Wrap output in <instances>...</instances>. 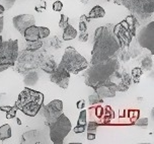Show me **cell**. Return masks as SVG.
Returning <instances> with one entry per match:
<instances>
[{"label":"cell","mask_w":154,"mask_h":144,"mask_svg":"<svg viewBox=\"0 0 154 144\" xmlns=\"http://www.w3.org/2000/svg\"><path fill=\"white\" fill-rule=\"evenodd\" d=\"M93 43L90 65L97 64L115 57L117 52L121 50L120 44L109 26H103L96 29Z\"/></svg>","instance_id":"obj_1"},{"label":"cell","mask_w":154,"mask_h":144,"mask_svg":"<svg viewBox=\"0 0 154 144\" xmlns=\"http://www.w3.org/2000/svg\"><path fill=\"white\" fill-rule=\"evenodd\" d=\"M120 69V63L116 57L109 58V60L90 65L87 67L85 74V84L96 89L101 85L112 81L111 78L115 76V73Z\"/></svg>","instance_id":"obj_2"},{"label":"cell","mask_w":154,"mask_h":144,"mask_svg":"<svg viewBox=\"0 0 154 144\" xmlns=\"http://www.w3.org/2000/svg\"><path fill=\"white\" fill-rule=\"evenodd\" d=\"M44 105V95L40 91L26 87L18 95L14 106L29 117H35Z\"/></svg>","instance_id":"obj_3"},{"label":"cell","mask_w":154,"mask_h":144,"mask_svg":"<svg viewBox=\"0 0 154 144\" xmlns=\"http://www.w3.org/2000/svg\"><path fill=\"white\" fill-rule=\"evenodd\" d=\"M138 26V19L134 15H129L114 27L112 33L117 38L121 49H126L130 46L132 39L136 36V30Z\"/></svg>","instance_id":"obj_4"},{"label":"cell","mask_w":154,"mask_h":144,"mask_svg":"<svg viewBox=\"0 0 154 144\" xmlns=\"http://www.w3.org/2000/svg\"><path fill=\"white\" fill-rule=\"evenodd\" d=\"M70 74H77L79 72L86 70L89 66L85 58L78 53L73 47H67L59 64Z\"/></svg>","instance_id":"obj_5"},{"label":"cell","mask_w":154,"mask_h":144,"mask_svg":"<svg viewBox=\"0 0 154 144\" xmlns=\"http://www.w3.org/2000/svg\"><path fill=\"white\" fill-rule=\"evenodd\" d=\"M115 2L128 8L137 19L144 20L154 12V0H116Z\"/></svg>","instance_id":"obj_6"},{"label":"cell","mask_w":154,"mask_h":144,"mask_svg":"<svg viewBox=\"0 0 154 144\" xmlns=\"http://www.w3.org/2000/svg\"><path fill=\"white\" fill-rule=\"evenodd\" d=\"M50 139L54 144H63L65 137L71 131V121L64 114L60 115L56 121L50 125Z\"/></svg>","instance_id":"obj_7"},{"label":"cell","mask_w":154,"mask_h":144,"mask_svg":"<svg viewBox=\"0 0 154 144\" xmlns=\"http://www.w3.org/2000/svg\"><path fill=\"white\" fill-rule=\"evenodd\" d=\"M18 58V41H2L0 44V64H7L10 67L14 66Z\"/></svg>","instance_id":"obj_8"},{"label":"cell","mask_w":154,"mask_h":144,"mask_svg":"<svg viewBox=\"0 0 154 144\" xmlns=\"http://www.w3.org/2000/svg\"><path fill=\"white\" fill-rule=\"evenodd\" d=\"M44 115L46 117V125H50L60 117V115L63 114V102L61 99H53L52 102H49L48 105L44 106Z\"/></svg>","instance_id":"obj_9"},{"label":"cell","mask_w":154,"mask_h":144,"mask_svg":"<svg viewBox=\"0 0 154 144\" xmlns=\"http://www.w3.org/2000/svg\"><path fill=\"white\" fill-rule=\"evenodd\" d=\"M138 43L143 48H146L153 54L154 51V21L152 20L140 30L138 35Z\"/></svg>","instance_id":"obj_10"},{"label":"cell","mask_w":154,"mask_h":144,"mask_svg":"<svg viewBox=\"0 0 154 144\" xmlns=\"http://www.w3.org/2000/svg\"><path fill=\"white\" fill-rule=\"evenodd\" d=\"M70 73L60 65H57L56 69L50 73V80L53 83L57 84L59 87L66 89L69 85L70 81Z\"/></svg>","instance_id":"obj_11"},{"label":"cell","mask_w":154,"mask_h":144,"mask_svg":"<svg viewBox=\"0 0 154 144\" xmlns=\"http://www.w3.org/2000/svg\"><path fill=\"white\" fill-rule=\"evenodd\" d=\"M12 23L15 30L23 35V32L27 27L35 23V19L32 14H19L12 18Z\"/></svg>","instance_id":"obj_12"},{"label":"cell","mask_w":154,"mask_h":144,"mask_svg":"<svg viewBox=\"0 0 154 144\" xmlns=\"http://www.w3.org/2000/svg\"><path fill=\"white\" fill-rule=\"evenodd\" d=\"M117 91V84L112 81H109L108 83L101 85L95 89V92L100 96L101 99L106 98H114Z\"/></svg>","instance_id":"obj_13"},{"label":"cell","mask_w":154,"mask_h":144,"mask_svg":"<svg viewBox=\"0 0 154 144\" xmlns=\"http://www.w3.org/2000/svg\"><path fill=\"white\" fill-rule=\"evenodd\" d=\"M119 79H120V83L117 84V90L125 92V91L128 90V88L131 84V81H132L131 75H129L128 72L123 71L122 73L120 74Z\"/></svg>","instance_id":"obj_14"},{"label":"cell","mask_w":154,"mask_h":144,"mask_svg":"<svg viewBox=\"0 0 154 144\" xmlns=\"http://www.w3.org/2000/svg\"><path fill=\"white\" fill-rule=\"evenodd\" d=\"M86 116H87V112L86 110H82L79 114L78 117V121H77V125L75 128L73 129V131L75 134H81V133L85 132V129H86Z\"/></svg>","instance_id":"obj_15"},{"label":"cell","mask_w":154,"mask_h":144,"mask_svg":"<svg viewBox=\"0 0 154 144\" xmlns=\"http://www.w3.org/2000/svg\"><path fill=\"white\" fill-rule=\"evenodd\" d=\"M23 37L26 39V42H32V41L40 40V36H38V27L34 26L29 27L23 32Z\"/></svg>","instance_id":"obj_16"},{"label":"cell","mask_w":154,"mask_h":144,"mask_svg":"<svg viewBox=\"0 0 154 144\" xmlns=\"http://www.w3.org/2000/svg\"><path fill=\"white\" fill-rule=\"evenodd\" d=\"M104 15H106V10H104L103 7L100 6V5H95V6H93L88 13V17L90 19L103 18Z\"/></svg>","instance_id":"obj_17"},{"label":"cell","mask_w":154,"mask_h":144,"mask_svg":"<svg viewBox=\"0 0 154 144\" xmlns=\"http://www.w3.org/2000/svg\"><path fill=\"white\" fill-rule=\"evenodd\" d=\"M57 67V63L56 61L54 59H52V58H49V59H45L43 61L42 65H41V68L43 69L44 71L47 72V73H52L55 69Z\"/></svg>","instance_id":"obj_18"},{"label":"cell","mask_w":154,"mask_h":144,"mask_svg":"<svg viewBox=\"0 0 154 144\" xmlns=\"http://www.w3.org/2000/svg\"><path fill=\"white\" fill-rule=\"evenodd\" d=\"M63 30H64V32H63V40L64 41H71L77 37V30L71 24H68Z\"/></svg>","instance_id":"obj_19"},{"label":"cell","mask_w":154,"mask_h":144,"mask_svg":"<svg viewBox=\"0 0 154 144\" xmlns=\"http://www.w3.org/2000/svg\"><path fill=\"white\" fill-rule=\"evenodd\" d=\"M11 127L8 124H4V125L0 126V140L4 141L6 139H9L11 137Z\"/></svg>","instance_id":"obj_20"},{"label":"cell","mask_w":154,"mask_h":144,"mask_svg":"<svg viewBox=\"0 0 154 144\" xmlns=\"http://www.w3.org/2000/svg\"><path fill=\"white\" fill-rule=\"evenodd\" d=\"M42 46H43V42L41 41V39L37 41H32V42H27L26 51H29V52L38 51V49L42 48Z\"/></svg>","instance_id":"obj_21"},{"label":"cell","mask_w":154,"mask_h":144,"mask_svg":"<svg viewBox=\"0 0 154 144\" xmlns=\"http://www.w3.org/2000/svg\"><path fill=\"white\" fill-rule=\"evenodd\" d=\"M114 111L112 110V108L108 106V107H106V109L103 110V117L104 119V125H106L108 123H109L112 119H114Z\"/></svg>","instance_id":"obj_22"},{"label":"cell","mask_w":154,"mask_h":144,"mask_svg":"<svg viewBox=\"0 0 154 144\" xmlns=\"http://www.w3.org/2000/svg\"><path fill=\"white\" fill-rule=\"evenodd\" d=\"M142 74H143V69L141 67H135L133 70H132L131 78L135 83H139Z\"/></svg>","instance_id":"obj_23"},{"label":"cell","mask_w":154,"mask_h":144,"mask_svg":"<svg viewBox=\"0 0 154 144\" xmlns=\"http://www.w3.org/2000/svg\"><path fill=\"white\" fill-rule=\"evenodd\" d=\"M141 66L143 70H151L153 67V61L152 59H150V57H146L145 59L142 60L141 62Z\"/></svg>","instance_id":"obj_24"},{"label":"cell","mask_w":154,"mask_h":144,"mask_svg":"<svg viewBox=\"0 0 154 144\" xmlns=\"http://www.w3.org/2000/svg\"><path fill=\"white\" fill-rule=\"evenodd\" d=\"M88 102L90 105H96V104H100V102H103V99H101L97 93H93V95L88 96Z\"/></svg>","instance_id":"obj_25"},{"label":"cell","mask_w":154,"mask_h":144,"mask_svg":"<svg viewBox=\"0 0 154 144\" xmlns=\"http://www.w3.org/2000/svg\"><path fill=\"white\" fill-rule=\"evenodd\" d=\"M50 35V30L46 27H38V36L40 39H46Z\"/></svg>","instance_id":"obj_26"},{"label":"cell","mask_w":154,"mask_h":144,"mask_svg":"<svg viewBox=\"0 0 154 144\" xmlns=\"http://www.w3.org/2000/svg\"><path fill=\"white\" fill-rule=\"evenodd\" d=\"M100 124L97 122H89V123L86 124V129L87 132H91V133H95L96 130H97V127Z\"/></svg>","instance_id":"obj_27"},{"label":"cell","mask_w":154,"mask_h":144,"mask_svg":"<svg viewBox=\"0 0 154 144\" xmlns=\"http://www.w3.org/2000/svg\"><path fill=\"white\" fill-rule=\"evenodd\" d=\"M68 24H69V18H68V16L65 14H61V18H60L59 21V27L60 29H65Z\"/></svg>","instance_id":"obj_28"},{"label":"cell","mask_w":154,"mask_h":144,"mask_svg":"<svg viewBox=\"0 0 154 144\" xmlns=\"http://www.w3.org/2000/svg\"><path fill=\"white\" fill-rule=\"evenodd\" d=\"M16 111H17V108L15 106L12 107L8 112L6 113V119L7 120H11V119L15 118L16 117Z\"/></svg>","instance_id":"obj_29"},{"label":"cell","mask_w":154,"mask_h":144,"mask_svg":"<svg viewBox=\"0 0 154 144\" xmlns=\"http://www.w3.org/2000/svg\"><path fill=\"white\" fill-rule=\"evenodd\" d=\"M4 11H5V8L3 5L0 4V33L2 32L3 30V20H4Z\"/></svg>","instance_id":"obj_30"},{"label":"cell","mask_w":154,"mask_h":144,"mask_svg":"<svg viewBox=\"0 0 154 144\" xmlns=\"http://www.w3.org/2000/svg\"><path fill=\"white\" fill-rule=\"evenodd\" d=\"M121 50H122V53L120 55V59H122L124 62H127V61L130 60V58H131L130 53H129L128 51H126L125 49H121Z\"/></svg>","instance_id":"obj_31"},{"label":"cell","mask_w":154,"mask_h":144,"mask_svg":"<svg viewBox=\"0 0 154 144\" xmlns=\"http://www.w3.org/2000/svg\"><path fill=\"white\" fill-rule=\"evenodd\" d=\"M78 40L81 43H86L88 40V33L87 32H80V34L78 36Z\"/></svg>","instance_id":"obj_32"},{"label":"cell","mask_w":154,"mask_h":144,"mask_svg":"<svg viewBox=\"0 0 154 144\" xmlns=\"http://www.w3.org/2000/svg\"><path fill=\"white\" fill-rule=\"evenodd\" d=\"M135 125L138 126V127H147L148 125V119L147 118H142V119H139L138 121L135 123Z\"/></svg>","instance_id":"obj_33"},{"label":"cell","mask_w":154,"mask_h":144,"mask_svg":"<svg viewBox=\"0 0 154 144\" xmlns=\"http://www.w3.org/2000/svg\"><path fill=\"white\" fill-rule=\"evenodd\" d=\"M62 8H63V3L61 1H55L53 3V10L54 11L59 12L62 10Z\"/></svg>","instance_id":"obj_34"},{"label":"cell","mask_w":154,"mask_h":144,"mask_svg":"<svg viewBox=\"0 0 154 144\" xmlns=\"http://www.w3.org/2000/svg\"><path fill=\"white\" fill-rule=\"evenodd\" d=\"M87 30V23L84 20H79V30L80 32H86Z\"/></svg>","instance_id":"obj_35"},{"label":"cell","mask_w":154,"mask_h":144,"mask_svg":"<svg viewBox=\"0 0 154 144\" xmlns=\"http://www.w3.org/2000/svg\"><path fill=\"white\" fill-rule=\"evenodd\" d=\"M95 114L97 116L98 118H101L103 117V108L100 107V106H97L95 109Z\"/></svg>","instance_id":"obj_36"},{"label":"cell","mask_w":154,"mask_h":144,"mask_svg":"<svg viewBox=\"0 0 154 144\" xmlns=\"http://www.w3.org/2000/svg\"><path fill=\"white\" fill-rule=\"evenodd\" d=\"M76 106H77V109L82 110L85 107V101H84V99H79V101L77 102Z\"/></svg>","instance_id":"obj_37"},{"label":"cell","mask_w":154,"mask_h":144,"mask_svg":"<svg viewBox=\"0 0 154 144\" xmlns=\"http://www.w3.org/2000/svg\"><path fill=\"white\" fill-rule=\"evenodd\" d=\"M96 137L95 133H91V132H87V135H86V138L87 140H94Z\"/></svg>","instance_id":"obj_38"},{"label":"cell","mask_w":154,"mask_h":144,"mask_svg":"<svg viewBox=\"0 0 154 144\" xmlns=\"http://www.w3.org/2000/svg\"><path fill=\"white\" fill-rule=\"evenodd\" d=\"M11 108L12 107H9V106H2V107H0V110L3 111V112H5V113H7L8 111L11 109Z\"/></svg>","instance_id":"obj_39"},{"label":"cell","mask_w":154,"mask_h":144,"mask_svg":"<svg viewBox=\"0 0 154 144\" xmlns=\"http://www.w3.org/2000/svg\"><path fill=\"white\" fill-rule=\"evenodd\" d=\"M79 20H84V21H86V23H88V21L90 20V18L88 17V15L83 14V15H81V17H80Z\"/></svg>","instance_id":"obj_40"},{"label":"cell","mask_w":154,"mask_h":144,"mask_svg":"<svg viewBox=\"0 0 154 144\" xmlns=\"http://www.w3.org/2000/svg\"><path fill=\"white\" fill-rule=\"evenodd\" d=\"M79 1H80L81 3H82V4H84V5L88 3V0H79Z\"/></svg>","instance_id":"obj_41"},{"label":"cell","mask_w":154,"mask_h":144,"mask_svg":"<svg viewBox=\"0 0 154 144\" xmlns=\"http://www.w3.org/2000/svg\"><path fill=\"white\" fill-rule=\"evenodd\" d=\"M16 121H17V124H18V125H21V121L19 120L18 118H16Z\"/></svg>","instance_id":"obj_42"},{"label":"cell","mask_w":154,"mask_h":144,"mask_svg":"<svg viewBox=\"0 0 154 144\" xmlns=\"http://www.w3.org/2000/svg\"><path fill=\"white\" fill-rule=\"evenodd\" d=\"M8 1H10V2H11V3H14L15 0H8Z\"/></svg>","instance_id":"obj_43"}]
</instances>
